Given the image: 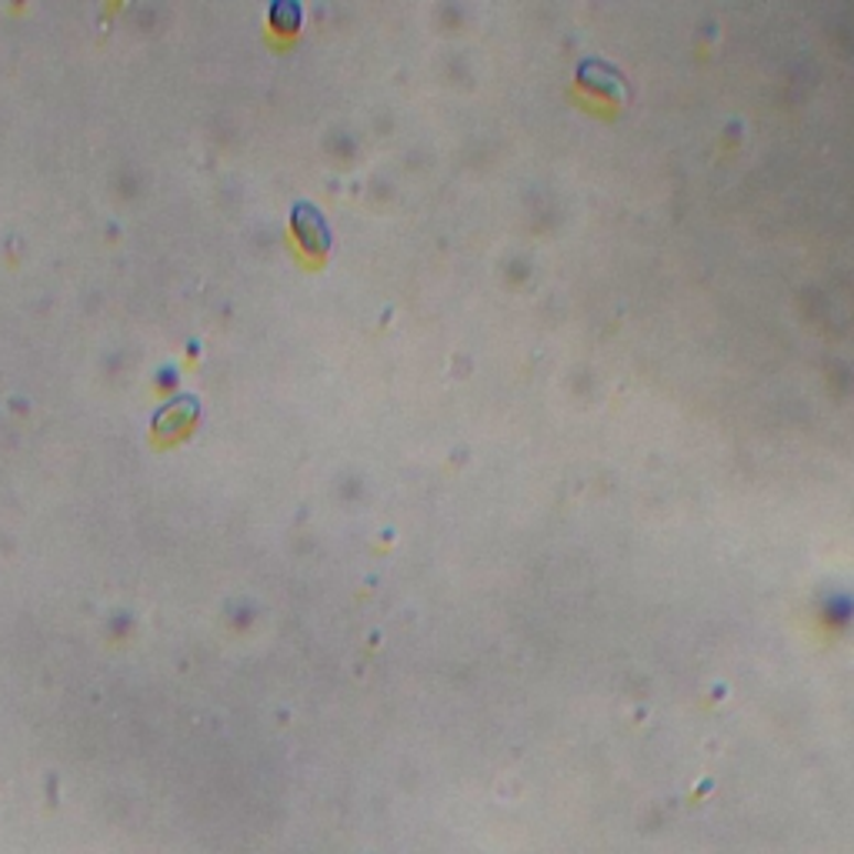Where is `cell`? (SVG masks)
I'll return each mask as SVG.
<instances>
[{"label":"cell","mask_w":854,"mask_h":854,"mask_svg":"<svg viewBox=\"0 0 854 854\" xmlns=\"http://www.w3.org/2000/svg\"><path fill=\"white\" fill-rule=\"evenodd\" d=\"M198 410H201L198 397L178 394V397H171L168 404H161V410L154 414V431H158V435H178V431H184V427L194 424Z\"/></svg>","instance_id":"obj_2"},{"label":"cell","mask_w":854,"mask_h":854,"mask_svg":"<svg viewBox=\"0 0 854 854\" xmlns=\"http://www.w3.org/2000/svg\"><path fill=\"white\" fill-rule=\"evenodd\" d=\"M291 227H295V234H298V241H301V247H305L308 254H314V257L328 254V247H331V227H328L324 214H321L311 201H298V204L291 207Z\"/></svg>","instance_id":"obj_1"},{"label":"cell","mask_w":854,"mask_h":854,"mask_svg":"<svg viewBox=\"0 0 854 854\" xmlns=\"http://www.w3.org/2000/svg\"><path fill=\"white\" fill-rule=\"evenodd\" d=\"M270 21H274V28H280V31H291V28H298V21H301V8L295 4V0H280V4L270 8Z\"/></svg>","instance_id":"obj_3"}]
</instances>
